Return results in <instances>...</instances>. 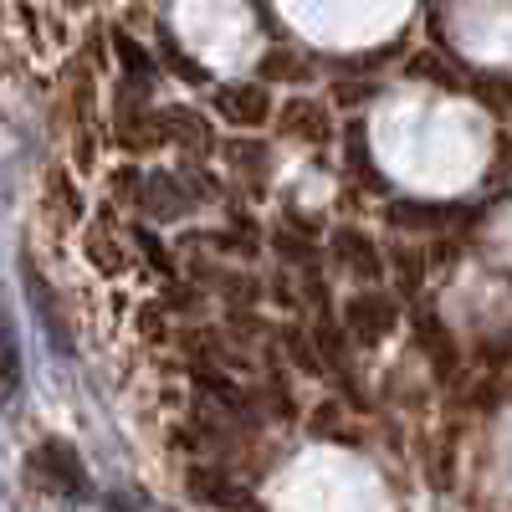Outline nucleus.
I'll return each instance as SVG.
<instances>
[{"label": "nucleus", "instance_id": "1", "mask_svg": "<svg viewBox=\"0 0 512 512\" xmlns=\"http://www.w3.org/2000/svg\"><path fill=\"white\" fill-rule=\"evenodd\" d=\"M31 472L47 482V487H57V492H88V472H82V461H77V451L72 446H62V441H41L36 451H31Z\"/></svg>", "mask_w": 512, "mask_h": 512}, {"label": "nucleus", "instance_id": "2", "mask_svg": "<svg viewBox=\"0 0 512 512\" xmlns=\"http://www.w3.org/2000/svg\"><path fill=\"white\" fill-rule=\"evenodd\" d=\"M390 328H395V303H390V297L369 292V297H354V303H349V333L359 338V344H379Z\"/></svg>", "mask_w": 512, "mask_h": 512}, {"label": "nucleus", "instance_id": "3", "mask_svg": "<svg viewBox=\"0 0 512 512\" xmlns=\"http://www.w3.org/2000/svg\"><path fill=\"white\" fill-rule=\"evenodd\" d=\"M185 482H190V492H195L205 507H236V497H241L236 482H231L226 472H216V466H190Z\"/></svg>", "mask_w": 512, "mask_h": 512}, {"label": "nucleus", "instance_id": "4", "mask_svg": "<svg viewBox=\"0 0 512 512\" xmlns=\"http://www.w3.org/2000/svg\"><path fill=\"white\" fill-rule=\"evenodd\" d=\"M221 113L241 128H256V123H267L272 103H267L262 88H231V93H221Z\"/></svg>", "mask_w": 512, "mask_h": 512}, {"label": "nucleus", "instance_id": "5", "mask_svg": "<svg viewBox=\"0 0 512 512\" xmlns=\"http://www.w3.org/2000/svg\"><path fill=\"white\" fill-rule=\"evenodd\" d=\"M338 251H344V262H349V267H359L364 277H374V272H379L374 246H369L364 236H349V231H344V236H338Z\"/></svg>", "mask_w": 512, "mask_h": 512}, {"label": "nucleus", "instance_id": "6", "mask_svg": "<svg viewBox=\"0 0 512 512\" xmlns=\"http://www.w3.org/2000/svg\"><path fill=\"white\" fill-rule=\"evenodd\" d=\"M287 128H297V139H323V113L308 103H292L287 108Z\"/></svg>", "mask_w": 512, "mask_h": 512}, {"label": "nucleus", "instance_id": "7", "mask_svg": "<svg viewBox=\"0 0 512 512\" xmlns=\"http://www.w3.org/2000/svg\"><path fill=\"white\" fill-rule=\"evenodd\" d=\"M113 41H118V57H123V67L134 72V77H149V72H154V62H149V57L134 47V41H128V36H113Z\"/></svg>", "mask_w": 512, "mask_h": 512}, {"label": "nucleus", "instance_id": "8", "mask_svg": "<svg viewBox=\"0 0 512 512\" xmlns=\"http://www.w3.org/2000/svg\"><path fill=\"white\" fill-rule=\"evenodd\" d=\"M108 512H134V507H128V497H108Z\"/></svg>", "mask_w": 512, "mask_h": 512}, {"label": "nucleus", "instance_id": "9", "mask_svg": "<svg viewBox=\"0 0 512 512\" xmlns=\"http://www.w3.org/2000/svg\"><path fill=\"white\" fill-rule=\"evenodd\" d=\"M72 6H88V0H72Z\"/></svg>", "mask_w": 512, "mask_h": 512}]
</instances>
